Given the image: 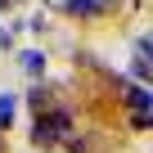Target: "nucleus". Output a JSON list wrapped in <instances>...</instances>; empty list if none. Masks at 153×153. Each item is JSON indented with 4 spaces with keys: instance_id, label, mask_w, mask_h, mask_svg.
Wrapping results in <instances>:
<instances>
[{
    "instance_id": "obj_1",
    "label": "nucleus",
    "mask_w": 153,
    "mask_h": 153,
    "mask_svg": "<svg viewBox=\"0 0 153 153\" xmlns=\"http://www.w3.org/2000/svg\"><path fill=\"white\" fill-rule=\"evenodd\" d=\"M68 113L63 108H54V113H41L36 117V126H32V140L36 144H59V140H68Z\"/></svg>"
},
{
    "instance_id": "obj_5",
    "label": "nucleus",
    "mask_w": 153,
    "mask_h": 153,
    "mask_svg": "<svg viewBox=\"0 0 153 153\" xmlns=\"http://www.w3.org/2000/svg\"><path fill=\"white\" fill-rule=\"evenodd\" d=\"M14 122V95H0V126Z\"/></svg>"
},
{
    "instance_id": "obj_3",
    "label": "nucleus",
    "mask_w": 153,
    "mask_h": 153,
    "mask_svg": "<svg viewBox=\"0 0 153 153\" xmlns=\"http://www.w3.org/2000/svg\"><path fill=\"white\" fill-rule=\"evenodd\" d=\"M99 9H104V0H63V14H72V18H90Z\"/></svg>"
},
{
    "instance_id": "obj_6",
    "label": "nucleus",
    "mask_w": 153,
    "mask_h": 153,
    "mask_svg": "<svg viewBox=\"0 0 153 153\" xmlns=\"http://www.w3.org/2000/svg\"><path fill=\"white\" fill-rule=\"evenodd\" d=\"M0 5H9V0H0Z\"/></svg>"
},
{
    "instance_id": "obj_4",
    "label": "nucleus",
    "mask_w": 153,
    "mask_h": 153,
    "mask_svg": "<svg viewBox=\"0 0 153 153\" xmlns=\"http://www.w3.org/2000/svg\"><path fill=\"white\" fill-rule=\"evenodd\" d=\"M23 68H27L32 76H41V72H45V54H36V50H27V54H23Z\"/></svg>"
},
{
    "instance_id": "obj_2",
    "label": "nucleus",
    "mask_w": 153,
    "mask_h": 153,
    "mask_svg": "<svg viewBox=\"0 0 153 153\" xmlns=\"http://www.w3.org/2000/svg\"><path fill=\"white\" fill-rule=\"evenodd\" d=\"M122 95H126V104L135 108V117H131V126H140V131H149V126H153V95H149V90H140V86H126Z\"/></svg>"
}]
</instances>
